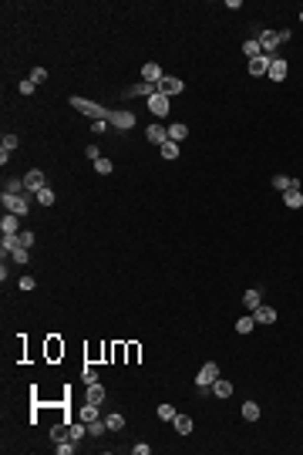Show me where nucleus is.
I'll use <instances>...</instances> for the list:
<instances>
[{
	"instance_id": "6ab92c4d",
	"label": "nucleus",
	"mask_w": 303,
	"mask_h": 455,
	"mask_svg": "<svg viewBox=\"0 0 303 455\" xmlns=\"http://www.w3.org/2000/svg\"><path fill=\"white\" fill-rule=\"evenodd\" d=\"M77 418H81L84 425H88V421H95V418H98V405H91V401H84V408L77 412Z\"/></svg>"
},
{
	"instance_id": "c756f323",
	"label": "nucleus",
	"mask_w": 303,
	"mask_h": 455,
	"mask_svg": "<svg viewBox=\"0 0 303 455\" xmlns=\"http://www.w3.org/2000/svg\"><path fill=\"white\" fill-rule=\"evenodd\" d=\"M105 432H108V425H105V421H98V418H95V421H88V435H105Z\"/></svg>"
},
{
	"instance_id": "1a4fd4ad",
	"label": "nucleus",
	"mask_w": 303,
	"mask_h": 455,
	"mask_svg": "<svg viewBox=\"0 0 303 455\" xmlns=\"http://www.w3.org/2000/svg\"><path fill=\"white\" fill-rule=\"evenodd\" d=\"M269 64H273V57L269 54H260L249 61V75H269Z\"/></svg>"
},
{
	"instance_id": "412c9836",
	"label": "nucleus",
	"mask_w": 303,
	"mask_h": 455,
	"mask_svg": "<svg viewBox=\"0 0 303 455\" xmlns=\"http://www.w3.org/2000/svg\"><path fill=\"white\" fill-rule=\"evenodd\" d=\"M243 54L253 61V57H260L263 54V47H260V41H243Z\"/></svg>"
},
{
	"instance_id": "b1692460",
	"label": "nucleus",
	"mask_w": 303,
	"mask_h": 455,
	"mask_svg": "<svg viewBox=\"0 0 303 455\" xmlns=\"http://www.w3.org/2000/svg\"><path fill=\"white\" fill-rule=\"evenodd\" d=\"M243 303H246L249 310H256V307L263 303V293H260V290H246V297H243Z\"/></svg>"
},
{
	"instance_id": "7c9ffc66",
	"label": "nucleus",
	"mask_w": 303,
	"mask_h": 455,
	"mask_svg": "<svg viewBox=\"0 0 303 455\" xmlns=\"http://www.w3.org/2000/svg\"><path fill=\"white\" fill-rule=\"evenodd\" d=\"M175 415H179V412H175L172 405H158V418H162V421H175Z\"/></svg>"
},
{
	"instance_id": "39448f33",
	"label": "nucleus",
	"mask_w": 303,
	"mask_h": 455,
	"mask_svg": "<svg viewBox=\"0 0 303 455\" xmlns=\"http://www.w3.org/2000/svg\"><path fill=\"white\" fill-rule=\"evenodd\" d=\"M256 41H260L263 54H269V57H273V51H276V44H283V41H280V31H263Z\"/></svg>"
},
{
	"instance_id": "9b49d317",
	"label": "nucleus",
	"mask_w": 303,
	"mask_h": 455,
	"mask_svg": "<svg viewBox=\"0 0 303 455\" xmlns=\"http://www.w3.org/2000/svg\"><path fill=\"white\" fill-rule=\"evenodd\" d=\"M0 229H3V236H17V229H20V216L7 212V216L0 219Z\"/></svg>"
},
{
	"instance_id": "cd10ccee",
	"label": "nucleus",
	"mask_w": 303,
	"mask_h": 455,
	"mask_svg": "<svg viewBox=\"0 0 303 455\" xmlns=\"http://www.w3.org/2000/svg\"><path fill=\"white\" fill-rule=\"evenodd\" d=\"M38 203H40V206H54V189H51V186H44V189L38 192Z\"/></svg>"
},
{
	"instance_id": "f257e3e1",
	"label": "nucleus",
	"mask_w": 303,
	"mask_h": 455,
	"mask_svg": "<svg viewBox=\"0 0 303 455\" xmlns=\"http://www.w3.org/2000/svg\"><path fill=\"white\" fill-rule=\"evenodd\" d=\"M71 108H77V112H84L88 118H95V122H98V118H108V115H112L108 108H101L98 101H88V98H77V95L71 98Z\"/></svg>"
},
{
	"instance_id": "4be33fe9",
	"label": "nucleus",
	"mask_w": 303,
	"mask_h": 455,
	"mask_svg": "<svg viewBox=\"0 0 303 455\" xmlns=\"http://www.w3.org/2000/svg\"><path fill=\"white\" fill-rule=\"evenodd\" d=\"M186 135H189V128H186L182 122H175V125H169V138H172V142H182Z\"/></svg>"
},
{
	"instance_id": "a211bd4d",
	"label": "nucleus",
	"mask_w": 303,
	"mask_h": 455,
	"mask_svg": "<svg viewBox=\"0 0 303 455\" xmlns=\"http://www.w3.org/2000/svg\"><path fill=\"white\" fill-rule=\"evenodd\" d=\"M175 432H179V435H192V418L189 415H175Z\"/></svg>"
},
{
	"instance_id": "e433bc0d",
	"label": "nucleus",
	"mask_w": 303,
	"mask_h": 455,
	"mask_svg": "<svg viewBox=\"0 0 303 455\" xmlns=\"http://www.w3.org/2000/svg\"><path fill=\"white\" fill-rule=\"evenodd\" d=\"M95 172H98V175H108V172H112V162H108V159H98V162H95Z\"/></svg>"
},
{
	"instance_id": "0eeeda50",
	"label": "nucleus",
	"mask_w": 303,
	"mask_h": 455,
	"mask_svg": "<svg viewBox=\"0 0 303 455\" xmlns=\"http://www.w3.org/2000/svg\"><path fill=\"white\" fill-rule=\"evenodd\" d=\"M182 88H186V84H182L179 78H169V75H165L162 81H158V95H179Z\"/></svg>"
},
{
	"instance_id": "ddd939ff",
	"label": "nucleus",
	"mask_w": 303,
	"mask_h": 455,
	"mask_svg": "<svg viewBox=\"0 0 303 455\" xmlns=\"http://www.w3.org/2000/svg\"><path fill=\"white\" fill-rule=\"evenodd\" d=\"M142 95L145 98L158 95V84H145V81H142V84H132V88H128V98H142Z\"/></svg>"
},
{
	"instance_id": "a878e982",
	"label": "nucleus",
	"mask_w": 303,
	"mask_h": 455,
	"mask_svg": "<svg viewBox=\"0 0 303 455\" xmlns=\"http://www.w3.org/2000/svg\"><path fill=\"white\" fill-rule=\"evenodd\" d=\"M286 206H290V209H300L303 206V192L300 189H286Z\"/></svg>"
},
{
	"instance_id": "2f4dec72",
	"label": "nucleus",
	"mask_w": 303,
	"mask_h": 455,
	"mask_svg": "<svg viewBox=\"0 0 303 455\" xmlns=\"http://www.w3.org/2000/svg\"><path fill=\"white\" fill-rule=\"evenodd\" d=\"M24 189H27V186H24V179H7V189H3V192H14V196H20Z\"/></svg>"
},
{
	"instance_id": "473e14b6",
	"label": "nucleus",
	"mask_w": 303,
	"mask_h": 455,
	"mask_svg": "<svg viewBox=\"0 0 303 455\" xmlns=\"http://www.w3.org/2000/svg\"><path fill=\"white\" fill-rule=\"evenodd\" d=\"M17 247L31 249V247H34V233H27V229H24V233H17Z\"/></svg>"
},
{
	"instance_id": "79ce46f5",
	"label": "nucleus",
	"mask_w": 303,
	"mask_h": 455,
	"mask_svg": "<svg viewBox=\"0 0 303 455\" xmlns=\"http://www.w3.org/2000/svg\"><path fill=\"white\" fill-rule=\"evenodd\" d=\"M105 122H108V118H98V122H95V125H91V128H95V132H98V135H101V132H105V128H108V125H105Z\"/></svg>"
},
{
	"instance_id": "20e7f679",
	"label": "nucleus",
	"mask_w": 303,
	"mask_h": 455,
	"mask_svg": "<svg viewBox=\"0 0 303 455\" xmlns=\"http://www.w3.org/2000/svg\"><path fill=\"white\" fill-rule=\"evenodd\" d=\"M24 186H27V192H34V196H38V192L47 186V175H44L40 169H31L27 175H24Z\"/></svg>"
},
{
	"instance_id": "f8f14e48",
	"label": "nucleus",
	"mask_w": 303,
	"mask_h": 455,
	"mask_svg": "<svg viewBox=\"0 0 303 455\" xmlns=\"http://www.w3.org/2000/svg\"><path fill=\"white\" fill-rule=\"evenodd\" d=\"M253 321H256V324H273V321H276V310L266 307V303H260V307L253 310Z\"/></svg>"
},
{
	"instance_id": "423d86ee",
	"label": "nucleus",
	"mask_w": 303,
	"mask_h": 455,
	"mask_svg": "<svg viewBox=\"0 0 303 455\" xmlns=\"http://www.w3.org/2000/svg\"><path fill=\"white\" fill-rule=\"evenodd\" d=\"M108 122H112L114 128H121V132L135 128V115L132 112H112V115H108Z\"/></svg>"
},
{
	"instance_id": "72a5a7b5",
	"label": "nucleus",
	"mask_w": 303,
	"mask_h": 455,
	"mask_svg": "<svg viewBox=\"0 0 303 455\" xmlns=\"http://www.w3.org/2000/svg\"><path fill=\"white\" fill-rule=\"evenodd\" d=\"M253 324H256L253 317H239V321H236V331H239V334H249V331H253Z\"/></svg>"
},
{
	"instance_id": "f03ea898",
	"label": "nucleus",
	"mask_w": 303,
	"mask_h": 455,
	"mask_svg": "<svg viewBox=\"0 0 303 455\" xmlns=\"http://www.w3.org/2000/svg\"><path fill=\"white\" fill-rule=\"evenodd\" d=\"M219 378V364L216 361H206L202 364V371H199V378H195V388H199V395H206L209 388H212V381Z\"/></svg>"
},
{
	"instance_id": "58836bf2",
	"label": "nucleus",
	"mask_w": 303,
	"mask_h": 455,
	"mask_svg": "<svg viewBox=\"0 0 303 455\" xmlns=\"http://www.w3.org/2000/svg\"><path fill=\"white\" fill-rule=\"evenodd\" d=\"M17 91H20V95H34V81H31V78H24V81H20V88H17Z\"/></svg>"
},
{
	"instance_id": "9d476101",
	"label": "nucleus",
	"mask_w": 303,
	"mask_h": 455,
	"mask_svg": "<svg viewBox=\"0 0 303 455\" xmlns=\"http://www.w3.org/2000/svg\"><path fill=\"white\" fill-rule=\"evenodd\" d=\"M149 112L152 115H169V95H152L149 98Z\"/></svg>"
},
{
	"instance_id": "37998d69",
	"label": "nucleus",
	"mask_w": 303,
	"mask_h": 455,
	"mask_svg": "<svg viewBox=\"0 0 303 455\" xmlns=\"http://www.w3.org/2000/svg\"><path fill=\"white\" fill-rule=\"evenodd\" d=\"M88 159H91V162H98V159H101V152H98L95 145H88Z\"/></svg>"
},
{
	"instance_id": "aec40b11",
	"label": "nucleus",
	"mask_w": 303,
	"mask_h": 455,
	"mask_svg": "<svg viewBox=\"0 0 303 455\" xmlns=\"http://www.w3.org/2000/svg\"><path fill=\"white\" fill-rule=\"evenodd\" d=\"M88 401H91V405H101V401H105V388H101L98 381L88 384Z\"/></svg>"
},
{
	"instance_id": "2eb2a0df",
	"label": "nucleus",
	"mask_w": 303,
	"mask_h": 455,
	"mask_svg": "<svg viewBox=\"0 0 303 455\" xmlns=\"http://www.w3.org/2000/svg\"><path fill=\"white\" fill-rule=\"evenodd\" d=\"M149 142H152V145H165V142H169V128H165V125H152V128H149Z\"/></svg>"
},
{
	"instance_id": "bb28decb",
	"label": "nucleus",
	"mask_w": 303,
	"mask_h": 455,
	"mask_svg": "<svg viewBox=\"0 0 303 455\" xmlns=\"http://www.w3.org/2000/svg\"><path fill=\"white\" fill-rule=\"evenodd\" d=\"M158 152H162V159H169V162H172V159H179V142H172V138H169Z\"/></svg>"
},
{
	"instance_id": "5701e85b",
	"label": "nucleus",
	"mask_w": 303,
	"mask_h": 455,
	"mask_svg": "<svg viewBox=\"0 0 303 455\" xmlns=\"http://www.w3.org/2000/svg\"><path fill=\"white\" fill-rule=\"evenodd\" d=\"M105 425H108V432H121V428H125V415H118V412H114V415L105 418Z\"/></svg>"
},
{
	"instance_id": "f704fd0d",
	"label": "nucleus",
	"mask_w": 303,
	"mask_h": 455,
	"mask_svg": "<svg viewBox=\"0 0 303 455\" xmlns=\"http://www.w3.org/2000/svg\"><path fill=\"white\" fill-rule=\"evenodd\" d=\"M75 452V438H61V445H57V455H71Z\"/></svg>"
},
{
	"instance_id": "4468645a",
	"label": "nucleus",
	"mask_w": 303,
	"mask_h": 455,
	"mask_svg": "<svg viewBox=\"0 0 303 455\" xmlns=\"http://www.w3.org/2000/svg\"><path fill=\"white\" fill-rule=\"evenodd\" d=\"M286 71H290V64H286L283 57H273V64H269V78H273V81H283Z\"/></svg>"
},
{
	"instance_id": "c85d7f7f",
	"label": "nucleus",
	"mask_w": 303,
	"mask_h": 455,
	"mask_svg": "<svg viewBox=\"0 0 303 455\" xmlns=\"http://www.w3.org/2000/svg\"><path fill=\"white\" fill-rule=\"evenodd\" d=\"M243 418L256 421V418H260V405H256V401H246V405H243Z\"/></svg>"
},
{
	"instance_id": "a19ab883",
	"label": "nucleus",
	"mask_w": 303,
	"mask_h": 455,
	"mask_svg": "<svg viewBox=\"0 0 303 455\" xmlns=\"http://www.w3.org/2000/svg\"><path fill=\"white\" fill-rule=\"evenodd\" d=\"M132 452L135 455H149V445H145V442H138V445H132Z\"/></svg>"
},
{
	"instance_id": "c9c22d12",
	"label": "nucleus",
	"mask_w": 303,
	"mask_h": 455,
	"mask_svg": "<svg viewBox=\"0 0 303 455\" xmlns=\"http://www.w3.org/2000/svg\"><path fill=\"white\" fill-rule=\"evenodd\" d=\"M31 81H34V84H44V81H47V68H34V71H31Z\"/></svg>"
},
{
	"instance_id": "6e6552de",
	"label": "nucleus",
	"mask_w": 303,
	"mask_h": 455,
	"mask_svg": "<svg viewBox=\"0 0 303 455\" xmlns=\"http://www.w3.org/2000/svg\"><path fill=\"white\" fill-rule=\"evenodd\" d=\"M162 78H165V75H162V68H158L155 61H149V64L142 68V81H145V84H158Z\"/></svg>"
},
{
	"instance_id": "4c0bfd02",
	"label": "nucleus",
	"mask_w": 303,
	"mask_h": 455,
	"mask_svg": "<svg viewBox=\"0 0 303 455\" xmlns=\"http://www.w3.org/2000/svg\"><path fill=\"white\" fill-rule=\"evenodd\" d=\"M10 256H14L17 263H27V260H31V253H27V249H24V247H17V249H14V253H10Z\"/></svg>"
},
{
	"instance_id": "ea45409f",
	"label": "nucleus",
	"mask_w": 303,
	"mask_h": 455,
	"mask_svg": "<svg viewBox=\"0 0 303 455\" xmlns=\"http://www.w3.org/2000/svg\"><path fill=\"white\" fill-rule=\"evenodd\" d=\"M81 378H84V384H95V381H98L95 368H84V371H81Z\"/></svg>"
},
{
	"instance_id": "c03bdc74",
	"label": "nucleus",
	"mask_w": 303,
	"mask_h": 455,
	"mask_svg": "<svg viewBox=\"0 0 303 455\" xmlns=\"http://www.w3.org/2000/svg\"><path fill=\"white\" fill-rule=\"evenodd\" d=\"M300 20H303V14H300Z\"/></svg>"
},
{
	"instance_id": "f3484780",
	"label": "nucleus",
	"mask_w": 303,
	"mask_h": 455,
	"mask_svg": "<svg viewBox=\"0 0 303 455\" xmlns=\"http://www.w3.org/2000/svg\"><path fill=\"white\" fill-rule=\"evenodd\" d=\"M212 395L229 398V395H232V384H229V381H223V378H216V381H212Z\"/></svg>"
},
{
	"instance_id": "dca6fc26",
	"label": "nucleus",
	"mask_w": 303,
	"mask_h": 455,
	"mask_svg": "<svg viewBox=\"0 0 303 455\" xmlns=\"http://www.w3.org/2000/svg\"><path fill=\"white\" fill-rule=\"evenodd\" d=\"M17 149V135H3V145H0V162L7 165V159H10V152Z\"/></svg>"
},
{
	"instance_id": "393cba45",
	"label": "nucleus",
	"mask_w": 303,
	"mask_h": 455,
	"mask_svg": "<svg viewBox=\"0 0 303 455\" xmlns=\"http://www.w3.org/2000/svg\"><path fill=\"white\" fill-rule=\"evenodd\" d=\"M84 432H88V425H84V421L68 425V438H75V442H81V438H84Z\"/></svg>"
},
{
	"instance_id": "7ed1b4c3",
	"label": "nucleus",
	"mask_w": 303,
	"mask_h": 455,
	"mask_svg": "<svg viewBox=\"0 0 303 455\" xmlns=\"http://www.w3.org/2000/svg\"><path fill=\"white\" fill-rule=\"evenodd\" d=\"M3 209L14 212V216H24L31 209V199L27 196H14V192H3Z\"/></svg>"
}]
</instances>
